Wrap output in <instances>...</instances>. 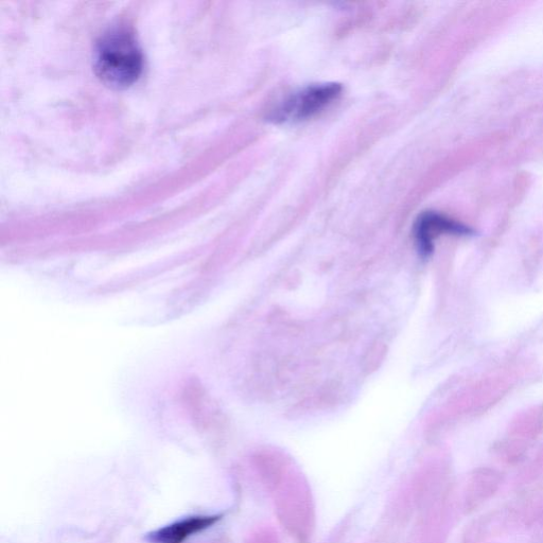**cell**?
<instances>
[{
  "label": "cell",
  "mask_w": 543,
  "mask_h": 543,
  "mask_svg": "<svg viewBox=\"0 0 543 543\" xmlns=\"http://www.w3.org/2000/svg\"><path fill=\"white\" fill-rule=\"evenodd\" d=\"M144 66V57L134 34L118 28L104 34L96 49L95 69L107 85L121 89L134 83Z\"/></svg>",
  "instance_id": "obj_1"
},
{
  "label": "cell",
  "mask_w": 543,
  "mask_h": 543,
  "mask_svg": "<svg viewBox=\"0 0 543 543\" xmlns=\"http://www.w3.org/2000/svg\"><path fill=\"white\" fill-rule=\"evenodd\" d=\"M343 87L338 83L311 85L293 94L273 111L274 122L303 121L319 115L342 94Z\"/></svg>",
  "instance_id": "obj_2"
},
{
  "label": "cell",
  "mask_w": 543,
  "mask_h": 543,
  "mask_svg": "<svg viewBox=\"0 0 543 543\" xmlns=\"http://www.w3.org/2000/svg\"><path fill=\"white\" fill-rule=\"evenodd\" d=\"M466 227L443 215L428 212L419 217L415 225V238L420 251L429 254L434 241L445 234H467Z\"/></svg>",
  "instance_id": "obj_3"
},
{
  "label": "cell",
  "mask_w": 543,
  "mask_h": 543,
  "mask_svg": "<svg viewBox=\"0 0 543 543\" xmlns=\"http://www.w3.org/2000/svg\"><path fill=\"white\" fill-rule=\"evenodd\" d=\"M220 520V516H192L171 523L148 535L151 543H184L191 536L197 535Z\"/></svg>",
  "instance_id": "obj_4"
}]
</instances>
